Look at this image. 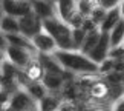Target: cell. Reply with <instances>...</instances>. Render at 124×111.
Masks as SVG:
<instances>
[{
  "mask_svg": "<svg viewBox=\"0 0 124 111\" xmlns=\"http://www.w3.org/2000/svg\"><path fill=\"white\" fill-rule=\"evenodd\" d=\"M86 32L83 28H72V37H74V46L75 50H80L84 42V37H86Z\"/></svg>",
  "mask_w": 124,
  "mask_h": 111,
  "instance_id": "obj_23",
  "label": "cell"
},
{
  "mask_svg": "<svg viewBox=\"0 0 124 111\" xmlns=\"http://www.w3.org/2000/svg\"><path fill=\"white\" fill-rule=\"evenodd\" d=\"M57 16L63 19L64 22H68L70 16L78 9V0H57Z\"/></svg>",
  "mask_w": 124,
  "mask_h": 111,
  "instance_id": "obj_10",
  "label": "cell"
},
{
  "mask_svg": "<svg viewBox=\"0 0 124 111\" xmlns=\"http://www.w3.org/2000/svg\"><path fill=\"white\" fill-rule=\"evenodd\" d=\"M2 32H20V22L18 17L3 14L2 16Z\"/></svg>",
  "mask_w": 124,
  "mask_h": 111,
  "instance_id": "obj_16",
  "label": "cell"
},
{
  "mask_svg": "<svg viewBox=\"0 0 124 111\" xmlns=\"http://www.w3.org/2000/svg\"><path fill=\"white\" fill-rule=\"evenodd\" d=\"M100 37H101V30H100V28H95V30L89 31L84 37V42H83L81 48H80V51H83L84 54H89V52L97 46Z\"/></svg>",
  "mask_w": 124,
  "mask_h": 111,
  "instance_id": "obj_13",
  "label": "cell"
},
{
  "mask_svg": "<svg viewBox=\"0 0 124 111\" xmlns=\"http://www.w3.org/2000/svg\"><path fill=\"white\" fill-rule=\"evenodd\" d=\"M120 8H121V14H123V17H124V0L120 3Z\"/></svg>",
  "mask_w": 124,
  "mask_h": 111,
  "instance_id": "obj_29",
  "label": "cell"
},
{
  "mask_svg": "<svg viewBox=\"0 0 124 111\" xmlns=\"http://www.w3.org/2000/svg\"><path fill=\"white\" fill-rule=\"evenodd\" d=\"M63 99H58L52 94H46L43 99L39 100V110L43 111H51V110H58L60 108V103Z\"/></svg>",
  "mask_w": 124,
  "mask_h": 111,
  "instance_id": "obj_19",
  "label": "cell"
},
{
  "mask_svg": "<svg viewBox=\"0 0 124 111\" xmlns=\"http://www.w3.org/2000/svg\"><path fill=\"white\" fill-rule=\"evenodd\" d=\"M32 8L34 12L43 20L57 16V6L51 0H32Z\"/></svg>",
  "mask_w": 124,
  "mask_h": 111,
  "instance_id": "obj_9",
  "label": "cell"
},
{
  "mask_svg": "<svg viewBox=\"0 0 124 111\" xmlns=\"http://www.w3.org/2000/svg\"><path fill=\"white\" fill-rule=\"evenodd\" d=\"M25 88L29 91L31 96H32L35 100L43 99V97L47 94V91H49V90L45 86V83H43L41 80H29V83H28Z\"/></svg>",
  "mask_w": 124,
  "mask_h": 111,
  "instance_id": "obj_15",
  "label": "cell"
},
{
  "mask_svg": "<svg viewBox=\"0 0 124 111\" xmlns=\"http://www.w3.org/2000/svg\"><path fill=\"white\" fill-rule=\"evenodd\" d=\"M39 62L41 66L45 68L46 73H58V74H64L66 70L63 68V65L58 62V59L55 57V54H46V52H39Z\"/></svg>",
  "mask_w": 124,
  "mask_h": 111,
  "instance_id": "obj_8",
  "label": "cell"
},
{
  "mask_svg": "<svg viewBox=\"0 0 124 111\" xmlns=\"http://www.w3.org/2000/svg\"><path fill=\"white\" fill-rule=\"evenodd\" d=\"M121 17H123V14H121V8L120 6H115V8L109 9L106 17H104V20L101 22V25H100V30L103 32H110L112 28L121 20Z\"/></svg>",
  "mask_w": 124,
  "mask_h": 111,
  "instance_id": "obj_12",
  "label": "cell"
},
{
  "mask_svg": "<svg viewBox=\"0 0 124 111\" xmlns=\"http://www.w3.org/2000/svg\"><path fill=\"white\" fill-rule=\"evenodd\" d=\"M3 56H6V59L11 62L12 65H16L18 70H26L31 65V62L34 60V52L26 50V48H20L16 45H9L6 51L3 52Z\"/></svg>",
  "mask_w": 124,
  "mask_h": 111,
  "instance_id": "obj_4",
  "label": "cell"
},
{
  "mask_svg": "<svg viewBox=\"0 0 124 111\" xmlns=\"http://www.w3.org/2000/svg\"><path fill=\"white\" fill-rule=\"evenodd\" d=\"M84 19H86V16H84V14H81V12L77 9V11H75L72 16H70V19L68 20V23H69L72 28H81Z\"/></svg>",
  "mask_w": 124,
  "mask_h": 111,
  "instance_id": "obj_24",
  "label": "cell"
},
{
  "mask_svg": "<svg viewBox=\"0 0 124 111\" xmlns=\"http://www.w3.org/2000/svg\"><path fill=\"white\" fill-rule=\"evenodd\" d=\"M109 9H106L104 6H101V5H95L93 9H92V12H90V16L89 17H92L95 22L98 23V25H101V22L104 20V17H106V14H107Z\"/></svg>",
  "mask_w": 124,
  "mask_h": 111,
  "instance_id": "obj_22",
  "label": "cell"
},
{
  "mask_svg": "<svg viewBox=\"0 0 124 111\" xmlns=\"http://www.w3.org/2000/svg\"><path fill=\"white\" fill-rule=\"evenodd\" d=\"M51 2H54V3H55V2H57V0H51Z\"/></svg>",
  "mask_w": 124,
  "mask_h": 111,
  "instance_id": "obj_30",
  "label": "cell"
},
{
  "mask_svg": "<svg viewBox=\"0 0 124 111\" xmlns=\"http://www.w3.org/2000/svg\"><path fill=\"white\" fill-rule=\"evenodd\" d=\"M32 43H34L37 52H46V54H52L58 50L55 39L52 37L46 30H41L40 32H37L34 37H31Z\"/></svg>",
  "mask_w": 124,
  "mask_h": 111,
  "instance_id": "obj_6",
  "label": "cell"
},
{
  "mask_svg": "<svg viewBox=\"0 0 124 111\" xmlns=\"http://www.w3.org/2000/svg\"><path fill=\"white\" fill-rule=\"evenodd\" d=\"M45 68L41 66V63L39 62V59H34L31 62V65L25 70V74L28 77V80H41L43 76H45Z\"/></svg>",
  "mask_w": 124,
  "mask_h": 111,
  "instance_id": "obj_17",
  "label": "cell"
},
{
  "mask_svg": "<svg viewBox=\"0 0 124 111\" xmlns=\"http://www.w3.org/2000/svg\"><path fill=\"white\" fill-rule=\"evenodd\" d=\"M113 65H115V60H113L112 57L104 59L101 63H100V74H101V76H106L107 73L113 71Z\"/></svg>",
  "mask_w": 124,
  "mask_h": 111,
  "instance_id": "obj_26",
  "label": "cell"
},
{
  "mask_svg": "<svg viewBox=\"0 0 124 111\" xmlns=\"http://www.w3.org/2000/svg\"><path fill=\"white\" fill-rule=\"evenodd\" d=\"M2 11L9 16H20V0H2Z\"/></svg>",
  "mask_w": 124,
  "mask_h": 111,
  "instance_id": "obj_20",
  "label": "cell"
},
{
  "mask_svg": "<svg viewBox=\"0 0 124 111\" xmlns=\"http://www.w3.org/2000/svg\"><path fill=\"white\" fill-rule=\"evenodd\" d=\"M18 22H20V32L29 39L43 30V19H40L35 12L18 17Z\"/></svg>",
  "mask_w": 124,
  "mask_h": 111,
  "instance_id": "obj_5",
  "label": "cell"
},
{
  "mask_svg": "<svg viewBox=\"0 0 124 111\" xmlns=\"http://www.w3.org/2000/svg\"><path fill=\"white\" fill-rule=\"evenodd\" d=\"M109 34H110V45L112 46H116L124 42V17H121V20L112 28Z\"/></svg>",
  "mask_w": 124,
  "mask_h": 111,
  "instance_id": "obj_18",
  "label": "cell"
},
{
  "mask_svg": "<svg viewBox=\"0 0 124 111\" xmlns=\"http://www.w3.org/2000/svg\"><path fill=\"white\" fill-rule=\"evenodd\" d=\"M41 82L45 83V86L49 91H61L64 83L68 82L64 74H58V73H45Z\"/></svg>",
  "mask_w": 124,
  "mask_h": 111,
  "instance_id": "obj_11",
  "label": "cell"
},
{
  "mask_svg": "<svg viewBox=\"0 0 124 111\" xmlns=\"http://www.w3.org/2000/svg\"><path fill=\"white\" fill-rule=\"evenodd\" d=\"M109 57H112L113 60H124V42L116 46H112L109 51Z\"/></svg>",
  "mask_w": 124,
  "mask_h": 111,
  "instance_id": "obj_25",
  "label": "cell"
},
{
  "mask_svg": "<svg viewBox=\"0 0 124 111\" xmlns=\"http://www.w3.org/2000/svg\"><path fill=\"white\" fill-rule=\"evenodd\" d=\"M104 80L107 82L109 85H118V83H124V73H120V71H110L106 76H103Z\"/></svg>",
  "mask_w": 124,
  "mask_h": 111,
  "instance_id": "obj_21",
  "label": "cell"
},
{
  "mask_svg": "<svg viewBox=\"0 0 124 111\" xmlns=\"http://www.w3.org/2000/svg\"><path fill=\"white\" fill-rule=\"evenodd\" d=\"M113 110H120V111H124V96H121L120 99L115 100V103L112 105Z\"/></svg>",
  "mask_w": 124,
  "mask_h": 111,
  "instance_id": "obj_28",
  "label": "cell"
},
{
  "mask_svg": "<svg viewBox=\"0 0 124 111\" xmlns=\"http://www.w3.org/2000/svg\"><path fill=\"white\" fill-rule=\"evenodd\" d=\"M89 94L92 96L93 99H107L109 96V83L106 80H97V82H92L89 88Z\"/></svg>",
  "mask_w": 124,
  "mask_h": 111,
  "instance_id": "obj_14",
  "label": "cell"
},
{
  "mask_svg": "<svg viewBox=\"0 0 124 111\" xmlns=\"http://www.w3.org/2000/svg\"><path fill=\"white\" fill-rule=\"evenodd\" d=\"M8 110L12 111H26V110H39V100H35L26 88H17L12 91Z\"/></svg>",
  "mask_w": 124,
  "mask_h": 111,
  "instance_id": "obj_3",
  "label": "cell"
},
{
  "mask_svg": "<svg viewBox=\"0 0 124 111\" xmlns=\"http://www.w3.org/2000/svg\"><path fill=\"white\" fill-rule=\"evenodd\" d=\"M110 48H112V45H110V34L101 31V37H100L97 46H95L87 56L92 60H95L97 63H101L104 59L109 57V51H110Z\"/></svg>",
  "mask_w": 124,
  "mask_h": 111,
  "instance_id": "obj_7",
  "label": "cell"
},
{
  "mask_svg": "<svg viewBox=\"0 0 124 111\" xmlns=\"http://www.w3.org/2000/svg\"><path fill=\"white\" fill-rule=\"evenodd\" d=\"M121 2H123V0H98V5L104 6L106 9H112L115 6H120Z\"/></svg>",
  "mask_w": 124,
  "mask_h": 111,
  "instance_id": "obj_27",
  "label": "cell"
},
{
  "mask_svg": "<svg viewBox=\"0 0 124 111\" xmlns=\"http://www.w3.org/2000/svg\"><path fill=\"white\" fill-rule=\"evenodd\" d=\"M55 57L66 71L77 76H97L100 74V63L92 60L80 50H57Z\"/></svg>",
  "mask_w": 124,
  "mask_h": 111,
  "instance_id": "obj_1",
  "label": "cell"
},
{
  "mask_svg": "<svg viewBox=\"0 0 124 111\" xmlns=\"http://www.w3.org/2000/svg\"><path fill=\"white\" fill-rule=\"evenodd\" d=\"M43 30H46L49 34L55 39L58 50H75L74 37H72V26L68 22L58 16L49 17L43 20Z\"/></svg>",
  "mask_w": 124,
  "mask_h": 111,
  "instance_id": "obj_2",
  "label": "cell"
}]
</instances>
